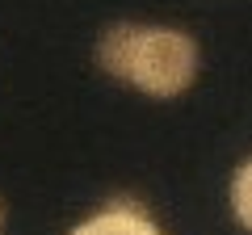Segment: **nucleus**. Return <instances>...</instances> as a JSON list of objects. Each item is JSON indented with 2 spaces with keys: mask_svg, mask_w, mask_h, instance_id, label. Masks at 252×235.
Returning a JSON list of instances; mask_svg holds the SVG:
<instances>
[{
  "mask_svg": "<svg viewBox=\"0 0 252 235\" xmlns=\"http://www.w3.org/2000/svg\"><path fill=\"white\" fill-rule=\"evenodd\" d=\"M101 76L147 101H177L202 76V46L185 26L168 21H109L93 46Z\"/></svg>",
  "mask_w": 252,
  "mask_h": 235,
  "instance_id": "1",
  "label": "nucleus"
},
{
  "mask_svg": "<svg viewBox=\"0 0 252 235\" xmlns=\"http://www.w3.org/2000/svg\"><path fill=\"white\" fill-rule=\"evenodd\" d=\"M67 235H168V231L156 223L147 202H139L135 193H114L93 214H84Z\"/></svg>",
  "mask_w": 252,
  "mask_h": 235,
  "instance_id": "2",
  "label": "nucleus"
},
{
  "mask_svg": "<svg viewBox=\"0 0 252 235\" xmlns=\"http://www.w3.org/2000/svg\"><path fill=\"white\" fill-rule=\"evenodd\" d=\"M227 206H231V218L252 235V155L235 164L231 181H227Z\"/></svg>",
  "mask_w": 252,
  "mask_h": 235,
  "instance_id": "3",
  "label": "nucleus"
},
{
  "mask_svg": "<svg viewBox=\"0 0 252 235\" xmlns=\"http://www.w3.org/2000/svg\"><path fill=\"white\" fill-rule=\"evenodd\" d=\"M4 227H9V206H4V198H0V235H4Z\"/></svg>",
  "mask_w": 252,
  "mask_h": 235,
  "instance_id": "4",
  "label": "nucleus"
}]
</instances>
